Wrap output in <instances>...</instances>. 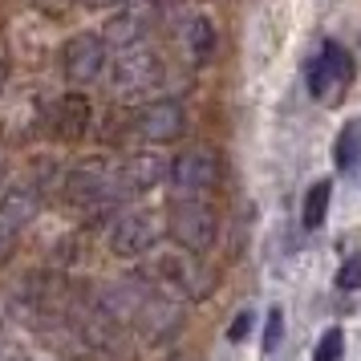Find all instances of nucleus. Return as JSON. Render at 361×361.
<instances>
[{
	"label": "nucleus",
	"mask_w": 361,
	"mask_h": 361,
	"mask_svg": "<svg viewBox=\"0 0 361 361\" xmlns=\"http://www.w3.org/2000/svg\"><path fill=\"white\" fill-rule=\"evenodd\" d=\"M166 231L171 240L187 252V256H203L212 252L219 240V215L207 199L199 195H175L166 207Z\"/></svg>",
	"instance_id": "1"
},
{
	"label": "nucleus",
	"mask_w": 361,
	"mask_h": 361,
	"mask_svg": "<svg viewBox=\"0 0 361 361\" xmlns=\"http://www.w3.org/2000/svg\"><path fill=\"white\" fill-rule=\"evenodd\" d=\"M353 78H357L353 53L341 49L337 41H325L321 53L312 57V66H309V94L317 102H325V106H337L345 98V90L353 85Z\"/></svg>",
	"instance_id": "2"
},
{
	"label": "nucleus",
	"mask_w": 361,
	"mask_h": 361,
	"mask_svg": "<svg viewBox=\"0 0 361 361\" xmlns=\"http://www.w3.org/2000/svg\"><path fill=\"white\" fill-rule=\"evenodd\" d=\"M66 199L73 207H82V212H106V207H114L118 199L126 195H122V183H118L114 166L85 163L66 175Z\"/></svg>",
	"instance_id": "3"
},
{
	"label": "nucleus",
	"mask_w": 361,
	"mask_h": 361,
	"mask_svg": "<svg viewBox=\"0 0 361 361\" xmlns=\"http://www.w3.org/2000/svg\"><path fill=\"white\" fill-rule=\"evenodd\" d=\"M187 325V309H183V300H175L171 293H154L142 300V309L134 317V329H138V341L142 345H166L175 341Z\"/></svg>",
	"instance_id": "4"
},
{
	"label": "nucleus",
	"mask_w": 361,
	"mask_h": 361,
	"mask_svg": "<svg viewBox=\"0 0 361 361\" xmlns=\"http://www.w3.org/2000/svg\"><path fill=\"white\" fill-rule=\"evenodd\" d=\"M106 73H110V90H114V94L134 98V94H147V90H154V85L163 82V61L150 49L134 45V49L118 53Z\"/></svg>",
	"instance_id": "5"
},
{
	"label": "nucleus",
	"mask_w": 361,
	"mask_h": 361,
	"mask_svg": "<svg viewBox=\"0 0 361 361\" xmlns=\"http://www.w3.org/2000/svg\"><path fill=\"white\" fill-rule=\"evenodd\" d=\"M154 280L163 288H171L179 300H207L215 293V272L203 268V260H191V256H159Z\"/></svg>",
	"instance_id": "6"
},
{
	"label": "nucleus",
	"mask_w": 361,
	"mask_h": 361,
	"mask_svg": "<svg viewBox=\"0 0 361 361\" xmlns=\"http://www.w3.org/2000/svg\"><path fill=\"white\" fill-rule=\"evenodd\" d=\"M110 69V45L98 33H73L61 45V73L69 85H90Z\"/></svg>",
	"instance_id": "7"
},
{
	"label": "nucleus",
	"mask_w": 361,
	"mask_h": 361,
	"mask_svg": "<svg viewBox=\"0 0 361 361\" xmlns=\"http://www.w3.org/2000/svg\"><path fill=\"white\" fill-rule=\"evenodd\" d=\"M41 212V199L33 187H13L0 199V264L13 260V252L20 244V231L29 228Z\"/></svg>",
	"instance_id": "8"
},
{
	"label": "nucleus",
	"mask_w": 361,
	"mask_h": 361,
	"mask_svg": "<svg viewBox=\"0 0 361 361\" xmlns=\"http://www.w3.org/2000/svg\"><path fill=\"white\" fill-rule=\"evenodd\" d=\"M166 175H171V183H175L179 195H199L203 199L215 183H219V154H215L212 147H191L171 163Z\"/></svg>",
	"instance_id": "9"
},
{
	"label": "nucleus",
	"mask_w": 361,
	"mask_h": 361,
	"mask_svg": "<svg viewBox=\"0 0 361 361\" xmlns=\"http://www.w3.org/2000/svg\"><path fill=\"white\" fill-rule=\"evenodd\" d=\"M106 244H110V252L122 256V260L147 256L150 247L159 244V219H154L150 212H122V215H114Z\"/></svg>",
	"instance_id": "10"
},
{
	"label": "nucleus",
	"mask_w": 361,
	"mask_h": 361,
	"mask_svg": "<svg viewBox=\"0 0 361 361\" xmlns=\"http://www.w3.org/2000/svg\"><path fill=\"white\" fill-rule=\"evenodd\" d=\"M134 130L142 134L147 142H154V147L179 142L183 130H187V110L175 98H154L134 114Z\"/></svg>",
	"instance_id": "11"
},
{
	"label": "nucleus",
	"mask_w": 361,
	"mask_h": 361,
	"mask_svg": "<svg viewBox=\"0 0 361 361\" xmlns=\"http://www.w3.org/2000/svg\"><path fill=\"white\" fill-rule=\"evenodd\" d=\"M90 122H94V106H90L85 94H61V98L53 102L49 130L57 134L61 142H78V138H85Z\"/></svg>",
	"instance_id": "12"
},
{
	"label": "nucleus",
	"mask_w": 361,
	"mask_h": 361,
	"mask_svg": "<svg viewBox=\"0 0 361 361\" xmlns=\"http://www.w3.org/2000/svg\"><path fill=\"white\" fill-rule=\"evenodd\" d=\"M114 171H118V183H122V195H142V191H150V187L163 183V175L171 166H166L163 159H154V154H130V159H122Z\"/></svg>",
	"instance_id": "13"
},
{
	"label": "nucleus",
	"mask_w": 361,
	"mask_h": 361,
	"mask_svg": "<svg viewBox=\"0 0 361 361\" xmlns=\"http://www.w3.org/2000/svg\"><path fill=\"white\" fill-rule=\"evenodd\" d=\"M142 33H147V17L130 8V13H122V17H114L106 25L102 41L106 45H118V49H134V45H142Z\"/></svg>",
	"instance_id": "14"
},
{
	"label": "nucleus",
	"mask_w": 361,
	"mask_h": 361,
	"mask_svg": "<svg viewBox=\"0 0 361 361\" xmlns=\"http://www.w3.org/2000/svg\"><path fill=\"white\" fill-rule=\"evenodd\" d=\"M333 163H337V171H353L361 163V118H353V122L341 126L337 147H333Z\"/></svg>",
	"instance_id": "15"
},
{
	"label": "nucleus",
	"mask_w": 361,
	"mask_h": 361,
	"mask_svg": "<svg viewBox=\"0 0 361 361\" xmlns=\"http://www.w3.org/2000/svg\"><path fill=\"white\" fill-rule=\"evenodd\" d=\"M329 199H333V179H317L309 187V195H305V228L309 231H317L321 224H325Z\"/></svg>",
	"instance_id": "16"
},
{
	"label": "nucleus",
	"mask_w": 361,
	"mask_h": 361,
	"mask_svg": "<svg viewBox=\"0 0 361 361\" xmlns=\"http://www.w3.org/2000/svg\"><path fill=\"white\" fill-rule=\"evenodd\" d=\"M187 49H191L195 61L212 57V49H215V25L207 17H191V20H187Z\"/></svg>",
	"instance_id": "17"
},
{
	"label": "nucleus",
	"mask_w": 361,
	"mask_h": 361,
	"mask_svg": "<svg viewBox=\"0 0 361 361\" xmlns=\"http://www.w3.org/2000/svg\"><path fill=\"white\" fill-rule=\"evenodd\" d=\"M341 353H345V333L341 329H325L317 349H312V361H341Z\"/></svg>",
	"instance_id": "18"
},
{
	"label": "nucleus",
	"mask_w": 361,
	"mask_h": 361,
	"mask_svg": "<svg viewBox=\"0 0 361 361\" xmlns=\"http://www.w3.org/2000/svg\"><path fill=\"white\" fill-rule=\"evenodd\" d=\"M337 288H345V293L361 288V252H353V256L337 268Z\"/></svg>",
	"instance_id": "19"
},
{
	"label": "nucleus",
	"mask_w": 361,
	"mask_h": 361,
	"mask_svg": "<svg viewBox=\"0 0 361 361\" xmlns=\"http://www.w3.org/2000/svg\"><path fill=\"white\" fill-rule=\"evenodd\" d=\"M280 325H284V312L268 309V329H264V353H276L280 345Z\"/></svg>",
	"instance_id": "20"
},
{
	"label": "nucleus",
	"mask_w": 361,
	"mask_h": 361,
	"mask_svg": "<svg viewBox=\"0 0 361 361\" xmlns=\"http://www.w3.org/2000/svg\"><path fill=\"white\" fill-rule=\"evenodd\" d=\"M247 329H252V312H240V317H235V325H231V341H244L247 337Z\"/></svg>",
	"instance_id": "21"
},
{
	"label": "nucleus",
	"mask_w": 361,
	"mask_h": 361,
	"mask_svg": "<svg viewBox=\"0 0 361 361\" xmlns=\"http://www.w3.org/2000/svg\"><path fill=\"white\" fill-rule=\"evenodd\" d=\"M69 4H73V0H37V8H41V13H49V17L69 13Z\"/></svg>",
	"instance_id": "22"
},
{
	"label": "nucleus",
	"mask_w": 361,
	"mask_h": 361,
	"mask_svg": "<svg viewBox=\"0 0 361 361\" xmlns=\"http://www.w3.org/2000/svg\"><path fill=\"white\" fill-rule=\"evenodd\" d=\"M90 8H114V4H126V0H85Z\"/></svg>",
	"instance_id": "23"
},
{
	"label": "nucleus",
	"mask_w": 361,
	"mask_h": 361,
	"mask_svg": "<svg viewBox=\"0 0 361 361\" xmlns=\"http://www.w3.org/2000/svg\"><path fill=\"white\" fill-rule=\"evenodd\" d=\"M4 82H8V66L0 61V94H4Z\"/></svg>",
	"instance_id": "24"
},
{
	"label": "nucleus",
	"mask_w": 361,
	"mask_h": 361,
	"mask_svg": "<svg viewBox=\"0 0 361 361\" xmlns=\"http://www.w3.org/2000/svg\"><path fill=\"white\" fill-rule=\"evenodd\" d=\"M166 361H195V357H191V353H171Z\"/></svg>",
	"instance_id": "25"
},
{
	"label": "nucleus",
	"mask_w": 361,
	"mask_h": 361,
	"mask_svg": "<svg viewBox=\"0 0 361 361\" xmlns=\"http://www.w3.org/2000/svg\"><path fill=\"white\" fill-rule=\"evenodd\" d=\"M0 179H4V154H0Z\"/></svg>",
	"instance_id": "26"
}]
</instances>
